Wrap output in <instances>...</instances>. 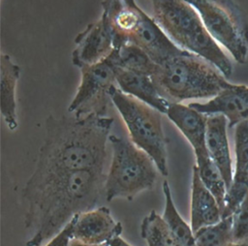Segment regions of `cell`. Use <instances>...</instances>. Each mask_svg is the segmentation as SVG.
<instances>
[{"label": "cell", "mask_w": 248, "mask_h": 246, "mask_svg": "<svg viewBox=\"0 0 248 246\" xmlns=\"http://www.w3.org/2000/svg\"><path fill=\"white\" fill-rule=\"evenodd\" d=\"M112 123L113 118L96 114L80 118L49 115L46 120V139L24 188L68 172L104 169Z\"/></svg>", "instance_id": "cell-1"}, {"label": "cell", "mask_w": 248, "mask_h": 246, "mask_svg": "<svg viewBox=\"0 0 248 246\" xmlns=\"http://www.w3.org/2000/svg\"><path fill=\"white\" fill-rule=\"evenodd\" d=\"M104 169L68 172L22 190L27 202L26 229L34 231L26 246H41L59 233L78 213L92 210L106 199Z\"/></svg>", "instance_id": "cell-2"}, {"label": "cell", "mask_w": 248, "mask_h": 246, "mask_svg": "<svg viewBox=\"0 0 248 246\" xmlns=\"http://www.w3.org/2000/svg\"><path fill=\"white\" fill-rule=\"evenodd\" d=\"M101 5V18L112 38L114 48L135 45L157 64L188 51L178 47L135 0H103Z\"/></svg>", "instance_id": "cell-3"}, {"label": "cell", "mask_w": 248, "mask_h": 246, "mask_svg": "<svg viewBox=\"0 0 248 246\" xmlns=\"http://www.w3.org/2000/svg\"><path fill=\"white\" fill-rule=\"evenodd\" d=\"M153 18L171 41L182 49L198 54L214 65L225 77L232 64L206 30L199 13L185 0H151Z\"/></svg>", "instance_id": "cell-4"}, {"label": "cell", "mask_w": 248, "mask_h": 246, "mask_svg": "<svg viewBox=\"0 0 248 246\" xmlns=\"http://www.w3.org/2000/svg\"><path fill=\"white\" fill-rule=\"evenodd\" d=\"M151 77L171 103L213 98L232 85L214 65L190 51L158 64Z\"/></svg>", "instance_id": "cell-5"}, {"label": "cell", "mask_w": 248, "mask_h": 246, "mask_svg": "<svg viewBox=\"0 0 248 246\" xmlns=\"http://www.w3.org/2000/svg\"><path fill=\"white\" fill-rule=\"evenodd\" d=\"M112 160L106 179V200L125 198L129 200L141 191L151 189L157 179L152 158L126 138L110 135Z\"/></svg>", "instance_id": "cell-6"}, {"label": "cell", "mask_w": 248, "mask_h": 246, "mask_svg": "<svg viewBox=\"0 0 248 246\" xmlns=\"http://www.w3.org/2000/svg\"><path fill=\"white\" fill-rule=\"evenodd\" d=\"M109 96L127 127L132 142L146 152L161 174L167 176L168 139L163 131L162 112L124 93L115 85L110 88Z\"/></svg>", "instance_id": "cell-7"}, {"label": "cell", "mask_w": 248, "mask_h": 246, "mask_svg": "<svg viewBox=\"0 0 248 246\" xmlns=\"http://www.w3.org/2000/svg\"><path fill=\"white\" fill-rule=\"evenodd\" d=\"M200 15L211 37L240 64L248 55V21L233 0H185Z\"/></svg>", "instance_id": "cell-8"}, {"label": "cell", "mask_w": 248, "mask_h": 246, "mask_svg": "<svg viewBox=\"0 0 248 246\" xmlns=\"http://www.w3.org/2000/svg\"><path fill=\"white\" fill-rule=\"evenodd\" d=\"M117 66L109 55L105 60L80 68L81 79L68 111L76 117L89 114L106 116L109 90L116 84Z\"/></svg>", "instance_id": "cell-9"}, {"label": "cell", "mask_w": 248, "mask_h": 246, "mask_svg": "<svg viewBox=\"0 0 248 246\" xmlns=\"http://www.w3.org/2000/svg\"><path fill=\"white\" fill-rule=\"evenodd\" d=\"M72 63L78 68L99 63L113 51L112 38L102 18L91 22L75 39Z\"/></svg>", "instance_id": "cell-10"}, {"label": "cell", "mask_w": 248, "mask_h": 246, "mask_svg": "<svg viewBox=\"0 0 248 246\" xmlns=\"http://www.w3.org/2000/svg\"><path fill=\"white\" fill-rule=\"evenodd\" d=\"M122 232L120 222H114L106 206L76 214L73 238L87 244H108Z\"/></svg>", "instance_id": "cell-11"}, {"label": "cell", "mask_w": 248, "mask_h": 246, "mask_svg": "<svg viewBox=\"0 0 248 246\" xmlns=\"http://www.w3.org/2000/svg\"><path fill=\"white\" fill-rule=\"evenodd\" d=\"M234 153L233 177L227 192L222 218L232 216L248 195V121L235 126Z\"/></svg>", "instance_id": "cell-12"}, {"label": "cell", "mask_w": 248, "mask_h": 246, "mask_svg": "<svg viewBox=\"0 0 248 246\" xmlns=\"http://www.w3.org/2000/svg\"><path fill=\"white\" fill-rule=\"evenodd\" d=\"M188 106L205 115H225L231 129L242 121H248V87L232 84L208 102H195Z\"/></svg>", "instance_id": "cell-13"}, {"label": "cell", "mask_w": 248, "mask_h": 246, "mask_svg": "<svg viewBox=\"0 0 248 246\" xmlns=\"http://www.w3.org/2000/svg\"><path fill=\"white\" fill-rule=\"evenodd\" d=\"M228 123L223 114L207 115L205 142L208 154L221 171L229 189L233 177V169L227 133Z\"/></svg>", "instance_id": "cell-14"}, {"label": "cell", "mask_w": 248, "mask_h": 246, "mask_svg": "<svg viewBox=\"0 0 248 246\" xmlns=\"http://www.w3.org/2000/svg\"><path fill=\"white\" fill-rule=\"evenodd\" d=\"M166 114L190 142L195 157L208 153L205 142L207 115L180 103H171Z\"/></svg>", "instance_id": "cell-15"}, {"label": "cell", "mask_w": 248, "mask_h": 246, "mask_svg": "<svg viewBox=\"0 0 248 246\" xmlns=\"http://www.w3.org/2000/svg\"><path fill=\"white\" fill-rule=\"evenodd\" d=\"M116 84L129 94L151 106L162 113H167L171 102L162 95L151 76L117 67Z\"/></svg>", "instance_id": "cell-16"}, {"label": "cell", "mask_w": 248, "mask_h": 246, "mask_svg": "<svg viewBox=\"0 0 248 246\" xmlns=\"http://www.w3.org/2000/svg\"><path fill=\"white\" fill-rule=\"evenodd\" d=\"M222 210L211 192L202 183L197 166L193 167L191 189V228L193 231L218 223Z\"/></svg>", "instance_id": "cell-17"}, {"label": "cell", "mask_w": 248, "mask_h": 246, "mask_svg": "<svg viewBox=\"0 0 248 246\" xmlns=\"http://www.w3.org/2000/svg\"><path fill=\"white\" fill-rule=\"evenodd\" d=\"M20 68L15 64L8 54L0 57V94L1 113L11 131L17 128L16 113V86L19 78Z\"/></svg>", "instance_id": "cell-18"}, {"label": "cell", "mask_w": 248, "mask_h": 246, "mask_svg": "<svg viewBox=\"0 0 248 246\" xmlns=\"http://www.w3.org/2000/svg\"><path fill=\"white\" fill-rule=\"evenodd\" d=\"M163 193L165 195V210L163 218L168 224L176 246H196L194 231L178 213L171 197L170 188L167 180L163 182Z\"/></svg>", "instance_id": "cell-19"}, {"label": "cell", "mask_w": 248, "mask_h": 246, "mask_svg": "<svg viewBox=\"0 0 248 246\" xmlns=\"http://www.w3.org/2000/svg\"><path fill=\"white\" fill-rule=\"evenodd\" d=\"M110 56L118 68L146 74L151 77L158 66L147 53L132 44H126L118 48H113Z\"/></svg>", "instance_id": "cell-20"}, {"label": "cell", "mask_w": 248, "mask_h": 246, "mask_svg": "<svg viewBox=\"0 0 248 246\" xmlns=\"http://www.w3.org/2000/svg\"><path fill=\"white\" fill-rule=\"evenodd\" d=\"M196 163L202 183L215 197L223 212L225 207L228 187L221 171L219 170L215 163L212 161L208 153L201 156H196Z\"/></svg>", "instance_id": "cell-21"}, {"label": "cell", "mask_w": 248, "mask_h": 246, "mask_svg": "<svg viewBox=\"0 0 248 246\" xmlns=\"http://www.w3.org/2000/svg\"><path fill=\"white\" fill-rule=\"evenodd\" d=\"M140 235L148 246H176L168 224L155 210L143 218Z\"/></svg>", "instance_id": "cell-22"}, {"label": "cell", "mask_w": 248, "mask_h": 246, "mask_svg": "<svg viewBox=\"0 0 248 246\" xmlns=\"http://www.w3.org/2000/svg\"><path fill=\"white\" fill-rule=\"evenodd\" d=\"M196 246H227L232 240V218H222L218 223L202 227L194 232Z\"/></svg>", "instance_id": "cell-23"}, {"label": "cell", "mask_w": 248, "mask_h": 246, "mask_svg": "<svg viewBox=\"0 0 248 246\" xmlns=\"http://www.w3.org/2000/svg\"><path fill=\"white\" fill-rule=\"evenodd\" d=\"M232 240L234 242L248 241V195L232 215Z\"/></svg>", "instance_id": "cell-24"}, {"label": "cell", "mask_w": 248, "mask_h": 246, "mask_svg": "<svg viewBox=\"0 0 248 246\" xmlns=\"http://www.w3.org/2000/svg\"><path fill=\"white\" fill-rule=\"evenodd\" d=\"M76 221V215L71 219V221L64 227V229L52 237L46 246H69L71 239L73 238L74 225Z\"/></svg>", "instance_id": "cell-25"}, {"label": "cell", "mask_w": 248, "mask_h": 246, "mask_svg": "<svg viewBox=\"0 0 248 246\" xmlns=\"http://www.w3.org/2000/svg\"><path fill=\"white\" fill-rule=\"evenodd\" d=\"M108 246H132L129 243H127L124 239H122L120 236H116L114 238H112L108 244Z\"/></svg>", "instance_id": "cell-26"}, {"label": "cell", "mask_w": 248, "mask_h": 246, "mask_svg": "<svg viewBox=\"0 0 248 246\" xmlns=\"http://www.w3.org/2000/svg\"><path fill=\"white\" fill-rule=\"evenodd\" d=\"M69 246H108V244H87L82 241H79L76 238H72Z\"/></svg>", "instance_id": "cell-27"}, {"label": "cell", "mask_w": 248, "mask_h": 246, "mask_svg": "<svg viewBox=\"0 0 248 246\" xmlns=\"http://www.w3.org/2000/svg\"><path fill=\"white\" fill-rule=\"evenodd\" d=\"M227 246H248V241H243V242H234L232 241Z\"/></svg>", "instance_id": "cell-28"}]
</instances>
